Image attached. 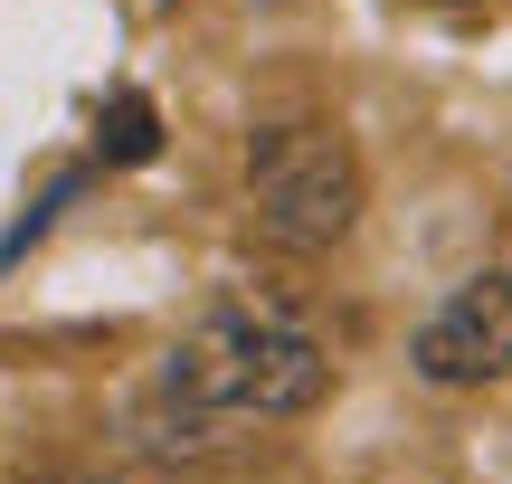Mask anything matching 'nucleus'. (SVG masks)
<instances>
[{
    "label": "nucleus",
    "mask_w": 512,
    "mask_h": 484,
    "mask_svg": "<svg viewBox=\"0 0 512 484\" xmlns=\"http://www.w3.org/2000/svg\"><path fill=\"white\" fill-rule=\"evenodd\" d=\"M162 380L200 409H219L228 428H275L304 418L332 390V352L294 304L275 295H219L181 342L162 352Z\"/></svg>",
    "instance_id": "f257e3e1"
},
{
    "label": "nucleus",
    "mask_w": 512,
    "mask_h": 484,
    "mask_svg": "<svg viewBox=\"0 0 512 484\" xmlns=\"http://www.w3.org/2000/svg\"><path fill=\"white\" fill-rule=\"evenodd\" d=\"M361 152L332 114H275L247 133V219L275 257H332L361 228Z\"/></svg>",
    "instance_id": "f03ea898"
},
{
    "label": "nucleus",
    "mask_w": 512,
    "mask_h": 484,
    "mask_svg": "<svg viewBox=\"0 0 512 484\" xmlns=\"http://www.w3.org/2000/svg\"><path fill=\"white\" fill-rule=\"evenodd\" d=\"M408 361H418L427 390H494L512 371V276L503 266H475L456 276L408 333Z\"/></svg>",
    "instance_id": "7ed1b4c3"
},
{
    "label": "nucleus",
    "mask_w": 512,
    "mask_h": 484,
    "mask_svg": "<svg viewBox=\"0 0 512 484\" xmlns=\"http://www.w3.org/2000/svg\"><path fill=\"white\" fill-rule=\"evenodd\" d=\"M124 437L143 456H162V466H209V456H228V418L200 409V399H181L171 380H152V390L124 409Z\"/></svg>",
    "instance_id": "20e7f679"
},
{
    "label": "nucleus",
    "mask_w": 512,
    "mask_h": 484,
    "mask_svg": "<svg viewBox=\"0 0 512 484\" xmlns=\"http://www.w3.org/2000/svg\"><path fill=\"white\" fill-rule=\"evenodd\" d=\"M95 152H105L114 171L152 162V152H162V114H152V95H114V105H105V133H95Z\"/></svg>",
    "instance_id": "39448f33"
},
{
    "label": "nucleus",
    "mask_w": 512,
    "mask_h": 484,
    "mask_svg": "<svg viewBox=\"0 0 512 484\" xmlns=\"http://www.w3.org/2000/svg\"><path fill=\"white\" fill-rule=\"evenodd\" d=\"M48 484H124V475H95V466H76V475H48Z\"/></svg>",
    "instance_id": "423d86ee"
}]
</instances>
